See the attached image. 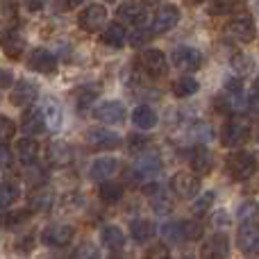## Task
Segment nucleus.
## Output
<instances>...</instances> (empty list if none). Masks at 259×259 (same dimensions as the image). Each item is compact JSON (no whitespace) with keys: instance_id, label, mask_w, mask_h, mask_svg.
I'll use <instances>...</instances> for the list:
<instances>
[{"instance_id":"obj_39","label":"nucleus","mask_w":259,"mask_h":259,"mask_svg":"<svg viewBox=\"0 0 259 259\" xmlns=\"http://www.w3.org/2000/svg\"><path fill=\"white\" fill-rule=\"evenodd\" d=\"M234 7H237V0H211L209 14H216V16H221V14H230Z\"/></svg>"},{"instance_id":"obj_23","label":"nucleus","mask_w":259,"mask_h":259,"mask_svg":"<svg viewBox=\"0 0 259 259\" xmlns=\"http://www.w3.org/2000/svg\"><path fill=\"white\" fill-rule=\"evenodd\" d=\"M0 46H3V53L7 55L9 59H18L25 50V39L18 34L16 30H9L7 34L0 39Z\"/></svg>"},{"instance_id":"obj_12","label":"nucleus","mask_w":259,"mask_h":259,"mask_svg":"<svg viewBox=\"0 0 259 259\" xmlns=\"http://www.w3.org/2000/svg\"><path fill=\"white\" fill-rule=\"evenodd\" d=\"M27 68L41 73V75H53L57 71V57L46 48H34L27 57Z\"/></svg>"},{"instance_id":"obj_37","label":"nucleus","mask_w":259,"mask_h":259,"mask_svg":"<svg viewBox=\"0 0 259 259\" xmlns=\"http://www.w3.org/2000/svg\"><path fill=\"white\" fill-rule=\"evenodd\" d=\"M96 98H98V89L96 87H80L75 91V103L80 109H87Z\"/></svg>"},{"instance_id":"obj_48","label":"nucleus","mask_w":259,"mask_h":259,"mask_svg":"<svg viewBox=\"0 0 259 259\" xmlns=\"http://www.w3.org/2000/svg\"><path fill=\"white\" fill-rule=\"evenodd\" d=\"M32 248H34V237H32V234H25V237H21L16 241V250L21 252V255H27Z\"/></svg>"},{"instance_id":"obj_33","label":"nucleus","mask_w":259,"mask_h":259,"mask_svg":"<svg viewBox=\"0 0 259 259\" xmlns=\"http://www.w3.org/2000/svg\"><path fill=\"white\" fill-rule=\"evenodd\" d=\"M198 89H200V84H198V80L191 75H182L180 80L173 82V94L178 96V98H189V96H193Z\"/></svg>"},{"instance_id":"obj_26","label":"nucleus","mask_w":259,"mask_h":259,"mask_svg":"<svg viewBox=\"0 0 259 259\" xmlns=\"http://www.w3.org/2000/svg\"><path fill=\"white\" fill-rule=\"evenodd\" d=\"M100 241H103V246L109 248V250H121V248L125 246V234L121 232L118 225H105V228L100 230Z\"/></svg>"},{"instance_id":"obj_2","label":"nucleus","mask_w":259,"mask_h":259,"mask_svg":"<svg viewBox=\"0 0 259 259\" xmlns=\"http://www.w3.org/2000/svg\"><path fill=\"white\" fill-rule=\"evenodd\" d=\"M159 170H161V159L157 155H146V152H143V155L127 168L125 175H127V180L132 184H146L148 180L157 178Z\"/></svg>"},{"instance_id":"obj_1","label":"nucleus","mask_w":259,"mask_h":259,"mask_svg":"<svg viewBox=\"0 0 259 259\" xmlns=\"http://www.w3.org/2000/svg\"><path fill=\"white\" fill-rule=\"evenodd\" d=\"M257 166H259L257 157L248 150L234 152V155H230L228 161H225V170H228V175L232 180H237V182H243V180L252 178V175L257 173Z\"/></svg>"},{"instance_id":"obj_49","label":"nucleus","mask_w":259,"mask_h":259,"mask_svg":"<svg viewBox=\"0 0 259 259\" xmlns=\"http://www.w3.org/2000/svg\"><path fill=\"white\" fill-rule=\"evenodd\" d=\"M12 82H14L12 71H7V68H0V89H7V87H12Z\"/></svg>"},{"instance_id":"obj_35","label":"nucleus","mask_w":259,"mask_h":259,"mask_svg":"<svg viewBox=\"0 0 259 259\" xmlns=\"http://www.w3.org/2000/svg\"><path fill=\"white\" fill-rule=\"evenodd\" d=\"M30 207L27 209H14L12 214H5L3 219H0V225H5V228H18V225H23L27 219H30Z\"/></svg>"},{"instance_id":"obj_43","label":"nucleus","mask_w":259,"mask_h":259,"mask_svg":"<svg viewBox=\"0 0 259 259\" xmlns=\"http://www.w3.org/2000/svg\"><path fill=\"white\" fill-rule=\"evenodd\" d=\"M232 68L237 73H250V68H252V59L250 57H246V55H234L232 57Z\"/></svg>"},{"instance_id":"obj_45","label":"nucleus","mask_w":259,"mask_h":259,"mask_svg":"<svg viewBox=\"0 0 259 259\" xmlns=\"http://www.w3.org/2000/svg\"><path fill=\"white\" fill-rule=\"evenodd\" d=\"M257 216V205L255 202H241V207H239V219L246 223V221H252Z\"/></svg>"},{"instance_id":"obj_36","label":"nucleus","mask_w":259,"mask_h":259,"mask_svg":"<svg viewBox=\"0 0 259 259\" xmlns=\"http://www.w3.org/2000/svg\"><path fill=\"white\" fill-rule=\"evenodd\" d=\"M155 36V32H152V27H146V25H137L134 27V32L127 36L130 46H134V48H139V46H146L148 41Z\"/></svg>"},{"instance_id":"obj_54","label":"nucleus","mask_w":259,"mask_h":259,"mask_svg":"<svg viewBox=\"0 0 259 259\" xmlns=\"http://www.w3.org/2000/svg\"><path fill=\"white\" fill-rule=\"evenodd\" d=\"M255 96L259 98V82H257V87H255Z\"/></svg>"},{"instance_id":"obj_14","label":"nucleus","mask_w":259,"mask_h":259,"mask_svg":"<svg viewBox=\"0 0 259 259\" xmlns=\"http://www.w3.org/2000/svg\"><path fill=\"white\" fill-rule=\"evenodd\" d=\"M96 118L107 125H121L125 121V107L118 100H105L103 105L96 107Z\"/></svg>"},{"instance_id":"obj_22","label":"nucleus","mask_w":259,"mask_h":259,"mask_svg":"<svg viewBox=\"0 0 259 259\" xmlns=\"http://www.w3.org/2000/svg\"><path fill=\"white\" fill-rule=\"evenodd\" d=\"M48 164L50 166H57V168H62V166H68L73 161V148L68 146V143L64 141H55L48 146Z\"/></svg>"},{"instance_id":"obj_21","label":"nucleus","mask_w":259,"mask_h":259,"mask_svg":"<svg viewBox=\"0 0 259 259\" xmlns=\"http://www.w3.org/2000/svg\"><path fill=\"white\" fill-rule=\"evenodd\" d=\"M116 16H118V21H121V23H130V25H143V21H146V9H143L139 3L127 0V3H121V7L116 9Z\"/></svg>"},{"instance_id":"obj_19","label":"nucleus","mask_w":259,"mask_h":259,"mask_svg":"<svg viewBox=\"0 0 259 259\" xmlns=\"http://www.w3.org/2000/svg\"><path fill=\"white\" fill-rule=\"evenodd\" d=\"M46 127L48 125H46V118L41 114V109H25V114L21 118V130L25 137H39Z\"/></svg>"},{"instance_id":"obj_10","label":"nucleus","mask_w":259,"mask_h":259,"mask_svg":"<svg viewBox=\"0 0 259 259\" xmlns=\"http://www.w3.org/2000/svg\"><path fill=\"white\" fill-rule=\"evenodd\" d=\"M170 62L180 71H196V68L202 66V53L198 48H193V46H180V48L173 50Z\"/></svg>"},{"instance_id":"obj_56","label":"nucleus","mask_w":259,"mask_h":259,"mask_svg":"<svg viewBox=\"0 0 259 259\" xmlns=\"http://www.w3.org/2000/svg\"><path fill=\"white\" fill-rule=\"evenodd\" d=\"M257 7H259V0H257Z\"/></svg>"},{"instance_id":"obj_5","label":"nucleus","mask_w":259,"mask_h":259,"mask_svg":"<svg viewBox=\"0 0 259 259\" xmlns=\"http://www.w3.org/2000/svg\"><path fill=\"white\" fill-rule=\"evenodd\" d=\"M230 39H234L237 44H250L257 36V23L250 14H241V16H234L232 21L225 27Z\"/></svg>"},{"instance_id":"obj_29","label":"nucleus","mask_w":259,"mask_h":259,"mask_svg":"<svg viewBox=\"0 0 259 259\" xmlns=\"http://www.w3.org/2000/svg\"><path fill=\"white\" fill-rule=\"evenodd\" d=\"M53 191L46 187H36L34 191L30 193V209L32 211H48L50 207H53Z\"/></svg>"},{"instance_id":"obj_11","label":"nucleus","mask_w":259,"mask_h":259,"mask_svg":"<svg viewBox=\"0 0 259 259\" xmlns=\"http://www.w3.org/2000/svg\"><path fill=\"white\" fill-rule=\"evenodd\" d=\"M228 257H230V239L223 232L211 234L200 250V259H228Z\"/></svg>"},{"instance_id":"obj_6","label":"nucleus","mask_w":259,"mask_h":259,"mask_svg":"<svg viewBox=\"0 0 259 259\" xmlns=\"http://www.w3.org/2000/svg\"><path fill=\"white\" fill-rule=\"evenodd\" d=\"M87 146L96 152H105V150H116L121 146V137L116 132L107 127H89L87 130Z\"/></svg>"},{"instance_id":"obj_7","label":"nucleus","mask_w":259,"mask_h":259,"mask_svg":"<svg viewBox=\"0 0 259 259\" xmlns=\"http://www.w3.org/2000/svg\"><path fill=\"white\" fill-rule=\"evenodd\" d=\"M170 189L180 200H196L200 193V180L193 173H178L170 180Z\"/></svg>"},{"instance_id":"obj_50","label":"nucleus","mask_w":259,"mask_h":259,"mask_svg":"<svg viewBox=\"0 0 259 259\" xmlns=\"http://www.w3.org/2000/svg\"><path fill=\"white\" fill-rule=\"evenodd\" d=\"M23 5H25L30 12H41L46 5V0H23Z\"/></svg>"},{"instance_id":"obj_16","label":"nucleus","mask_w":259,"mask_h":259,"mask_svg":"<svg viewBox=\"0 0 259 259\" xmlns=\"http://www.w3.org/2000/svg\"><path fill=\"white\" fill-rule=\"evenodd\" d=\"M237 246L241 248L243 252H259V225L257 223L246 221V223L239 228Z\"/></svg>"},{"instance_id":"obj_41","label":"nucleus","mask_w":259,"mask_h":259,"mask_svg":"<svg viewBox=\"0 0 259 259\" xmlns=\"http://www.w3.org/2000/svg\"><path fill=\"white\" fill-rule=\"evenodd\" d=\"M184 232H187V241H196L202 237V223L200 221H184Z\"/></svg>"},{"instance_id":"obj_15","label":"nucleus","mask_w":259,"mask_h":259,"mask_svg":"<svg viewBox=\"0 0 259 259\" xmlns=\"http://www.w3.org/2000/svg\"><path fill=\"white\" fill-rule=\"evenodd\" d=\"M36 96H39V87H36V82H32V80H18L16 84H14L9 100H12V105H16V107H25V105L34 103Z\"/></svg>"},{"instance_id":"obj_57","label":"nucleus","mask_w":259,"mask_h":259,"mask_svg":"<svg viewBox=\"0 0 259 259\" xmlns=\"http://www.w3.org/2000/svg\"><path fill=\"white\" fill-rule=\"evenodd\" d=\"M109 3H114V0H109Z\"/></svg>"},{"instance_id":"obj_32","label":"nucleus","mask_w":259,"mask_h":259,"mask_svg":"<svg viewBox=\"0 0 259 259\" xmlns=\"http://www.w3.org/2000/svg\"><path fill=\"white\" fill-rule=\"evenodd\" d=\"M21 198V189L16 182H3L0 184V211L9 209L12 205H16Z\"/></svg>"},{"instance_id":"obj_52","label":"nucleus","mask_w":259,"mask_h":259,"mask_svg":"<svg viewBox=\"0 0 259 259\" xmlns=\"http://www.w3.org/2000/svg\"><path fill=\"white\" fill-rule=\"evenodd\" d=\"M184 3H187V5H191V7H196V5H202V3H205V0H184Z\"/></svg>"},{"instance_id":"obj_46","label":"nucleus","mask_w":259,"mask_h":259,"mask_svg":"<svg viewBox=\"0 0 259 259\" xmlns=\"http://www.w3.org/2000/svg\"><path fill=\"white\" fill-rule=\"evenodd\" d=\"M18 12V5L16 0H0V16L5 18H14Z\"/></svg>"},{"instance_id":"obj_53","label":"nucleus","mask_w":259,"mask_h":259,"mask_svg":"<svg viewBox=\"0 0 259 259\" xmlns=\"http://www.w3.org/2000/svg\"><path fill=\"white\" fill-rule=\"evenodd\" d=\"M143 3H148V5H157V3H161V0H143Z\"/></svg>"},{"instance_id":"obj_30","label":"nucleus","mask_w":259,"mask_h":259,"mask_svg":"<svg viewBox=\"0 0 259 259\" xmlns=\"http://www.w3.org/2000/svg\"><path fill=\"white\" fill-rule=\"evenodd\" d=\"M130 234L137 243H148L152 237H155V225L146 219H137L130 223Z\"/></svg>"},{"instance_id":"obj_13","label":"nucleus","mask_w":259,"mask_h":259,"mask_svg":"<svg viewBox=\"0 0 259 259\" xmlns=\"http://www.w3.org/2000/svg\"><path fill=\"white\" fill-rule=\"evenodd\" d=\"M180 23V9L175 5H164L157 9V14L152 16V32L155 34H164L170 27H175Z\"/></svg>"},{"instance_id":"obj_42","label":"nucleus","mask_w":259,"mask_h":259,"mask_svg":"<svg viewBox=\"0 0 259 259\" xmlns=\"http://www.w3.org/2000/svg\"><path fill=\"white\" fill-rule=\"evenodd\" d=\"M148 143H150L148 141V137H143V134H132L127 146H130V152H134V155H137V152L139 155H143V150L148 148Z\"/></svg>"},{"instance_id":"obj_20","label":"nucleus","mask_w":259,"mask_h":259,"mask_svg":"<svg viewBox=\"0 0 259 259\" xmlns=\"http://www.w3.org/2000/svg\"><path fill=\"white\" fill-rule=\"evenodd\" d=\"M143 193L148 196L155 214H168L170 211V198L161 191L159 184H143Z\"/></svg>"},{"instance_id":"obj_40","label":"nucleus","mask_w":259,"mask_h":259,"mask_svg":"<svg viewBox=\"0 0 259 259\" xmlns=\"http://www.w3.org/2000/svg\"><path fill=\"white\" fill-rule=\"evenodd\" d=\"M14 134H16V125H14V121L0 114V141H3V143L9 141Z\"/></svg>"},{"instance_id":"obj_28","label":"nucleus","mask_w":259,"mask_h":259,"mask_svg":"<svg viewBox=\"0 0 259 259\" xmlns=\"http://www.w3.org/2000/svg\"><path fill=\"white\" fill-rule=\"evenodd\" d=\"M41 114H44L46 125L50 130L62 127V107H59V103L55 98H46L44 103H41Z\"/></svg>"},{"instance_id":"obj_51","label":"nucleus","mask_w":259,"mask_h":259,"mask_svg":"<svg viewBox=\"0 0 259 259\" xmlns=\"http://www.w3.org/2000/svg\"><path fill=\"white\" fill-rule=\"evenodd\" d=\"M82 3H84V0H57V7H62V9H75V7H80Z\"/></svg>"},{"instance_id":"obj_47","label":"nucleus","mask_w":259,"mask_h":259,"mask_svg":"<svg viewBox=\"0 0 259 259\" xmlns=\"http://www.w3.org/2000/svg\"><path fill=\"white\" fill-rule=\"evenodd\" d=\"M14 164V155H12V148L7 143L0 141V168H9Z\"/></svg>"},{"instance_id":"obj_24","label":"nucleus","mask_w":259,"mask_h":259,"mask_svg":"<svg viewBox=\"0 0 259 259\" xmlns=\"http://www.w3.org/2000/svg\"><path fill=\"white\" fill-rule=\"evenodd\" d=\"M16 157L23 161L25 166H32L39 159V143L34 137H25L16 143Z\"/></svg>"},{"instance_id":"obj_38","label":"nucleus","mask_w":259,"mask_h":259,"mask_svg":"<svg viewBox=\"0 0 259 259\" xmlns=\"http://www.w3.org/2000/svg\"><path fill=\"white\" fill-rule=\"evenodd\" d=\"M214 191H207L205 196L196 198V202H193V211H196V216H202L207 214V211L211 209V205H214Z\"/></svg>"},{"instance_id":"obj_18","label":"nucleus","mask_w":259,"mask_h":259,"mask_svg":"<svg viewBox=\"0 0 259 259\" xmlns=\"http://www.w3.org/2000/svg\"><path fill=\"white\" fill-rule=\"evenodd\" d=\"M116 173H118V161L114 157H98L89 166V178L96 180V182H105V180H109Z\"/></svg>"},{"instance_id":"obj_8","label":"nucleus","mask_w":259,"mask_h":259,"mask_svg":"<svg viewBox=\"0 0 259 259\" xmlns=\"http://www.w3.org/2000/svg\"><path fill=\"white\" fill-rule=\"evenodd\" d=\"M105 21H107V9H105V5H100V3L87 5V7L80 12V16H77V25H80L84 32H98L100 27L105 25Z\"/></svg>"},{"instance_id":"obj_34","label":"nucleus","mask_w":259,"mask_h":259,"mask_svg":"<svg viewBox=\"0 0 259 259\" xmlns=\"http://www.w3.org/2000/svg\"><path fill=\"white\" fill-rule=\"evenodd\" d=\"M98 196L103 202H107V205H114V202H118L123 198V187L116 182H109V180H105V182H100V189H98Z\"/></svg>"},{"instance_id":"obj_31","label":"nucleus","mask_w":259,"mask_h":259,"mask_svg":"<svg viewBox=\"0 0 259 259\" xmlns=\"http://www.w3.org/2000/svg\"><path fill=\"white\" fill-rule=\"evenodd\" d=\"M161 237L170 243H184L187 232H184V221H166L161 225Z\"/></svg>"},{"instance_id":"obj_44","label":"nucleus","mask_w":259,"mask_h":259,"mask_svg":"<svg viewBox=\"0 0 259 259\" xmlns=\"http://www.w3.org/2000/svg\"><path fill=\"white\" fill-rule=\"evenodd\" d=\"M143 259H170V252H168V248H166L164 243H157V246L148 248Z\"/></svg>"},{"instance_id":"obj_17","label":"nucleus","mask_w":259,"mask_h":259,"mask_svg":"<svg viewBox=\"0 0 259 259\" xmlns=\"http://www.w3.org/2000/svg\"><path fill=\"white\" fill-rule=\"evenodd\" d=\"M189 166H191V173L202 178V175H209L211 168H214V157L207 148L196 146L191 150V157H189Z\"/></svg>"},{"instance_id":"obj_3","label":"nucleus","mask_w":259,"mask_h":259,"mask_svg":"<svg viewBox=\"0 0 259 259\" xmlns=\"http://www.w3.org/2000/svg\"><path fill=\"white\" fill-rule=\"evenodd\" d=\"M137 66L141 68L148 77L159 80V77H166V73H168V59H166V55L161 53V50H152L150 48V50L139 53Z\"/></svg>"},{"instance_id":"obj_55","label":"nucleus","mask_w":259,"mask_h":259,"mask_svg":"<svg viewBox=\"0 0 259 259\" xmlns=\"http://www.w3.org/2000/svg\"><path fill=\"white\" fill-rule=\"evenodd\" d=\"M109 259H123V257H118V255H114V257H109Z\"/></svg>"},{"instance_id":"obj_27","label":"nucleus","mask_w":259,"mask_h":259,"mask_svg":"<svg viewBox=\"0 0 259 259\" xmlns=\"http://www.w3.org/2000/svg\"><path fill=\"white\" fill-rule=\"evenodd\" d=\"M157 112L152 107H148V105H139V107H134L132 112V123L137 125L139 130H152L157 125Z\"/></svg>"},{"instance_id":"obj_25","label":"nucleus","mask_w":259,"mask_h":259,"mask_svg":"<svg viewBox=\"0 0 259 259\" xmlns=\"http://www.w3.org/2000/svg\"><path fill=\"white\" fill-rule=\"evenodd\" d=\"M123 41H125V27H123V23H109L103 30V34H100V44L107 46V48H121Z\"/></svg>"},{"instance_id":"obj_9","label":"nucleus","mask_w":259,"mask_h":259,"mask_svg":"<svg viewBox=\"0 0 259 259\" xmlns=\"http://www.w3.org/2000/svg\"><path fill=\"white\" fill-rule=\"evenodd\" d=\"M73 237H75V230L71 228V225H48V228H44V232H41V241H44V246L48 248H66L68 243L73 241Z\"/></svg>"},{"instance_id":"obj_4","label":"nucleus","mask_w":259,"mask_h":259,"mask_svg":"<svg viewBox=\"0 0 259 259\" xmlns=\"http://www.w3.org/2000/svg\"><path fill=\"white\" fill-rule=\"evenodd\" d=\"M250 139V123L243 118H230L221 130V143L225 148H239Z\"/></svg>"}]
</instances>
